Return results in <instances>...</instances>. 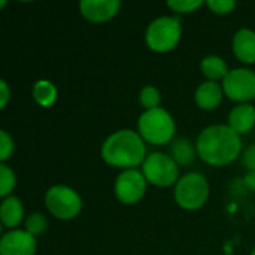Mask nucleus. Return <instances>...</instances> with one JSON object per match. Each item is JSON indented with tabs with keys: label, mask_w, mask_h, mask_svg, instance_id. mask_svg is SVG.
I'll return each mask as SVG.
<instances>
[{
	"label": "nucleus",
	"mask_w": 255,
	"mask_h": 255,
	"mask_svg": "<svg viewBox=\"0 0 255 255\" xmlns=\"http://www.w3.org/2000/svg\"><path fill=\"white\" fill-rule=\"evenodd\" d=\"M251 255H255V250H254V251H253V254H251Z\"/></svg>",
	"instance_id": "cd10ccee"
},
{
	"label": "nucleus",
	"mask_w": 255,
	"mask_h": 255,
	"mask_svg": "<svg viewBox=\"0 0 255 255\" xmlns=\"http://www.w3.org/2000/svg\"><path fill=\"white\" fill-rule=\"evenodd\" d=\"M223 94H224L223 85L212 82V81H206L197 87L194 99L200 109L214 111L215 108L220 106V103L223 100Z\"/></svg>",
	"instance_id": "f8f14e48"
},
{
	"label": "nucleus",
	"mask_w": 255,
	"mask_h": 255,
	"mask_svg": "<svg viewBox=\"0 0 255 255\" xmlns=\"http://www.w3.org/2000/svg\"><path fill=\"white\" fill-rule=\"evenodd\" d=\"M200 69H202V73L212 82H217V81H224L226 76L229 75V67H227V63L218 57V55H209V57H205L200 63Z\"/></svg>",
	"instance_id": "dca6fc26"
},
{
	"label": "nucleus",
	"mask_w": 255,
	"mask_h": 255,
	"mask_svg": "<svg viewBox=\"0 0 255 255\" xmlns=\"http://www.w3.org/2000/svg\"><path fill=\"white\" fill-rule=\"evenodd\" d=\"M170 157L176 161V164L179 166H187L190 163L194 161L196 157V151L191 145V142L185 137H179L175 139L170 148Z\"/></svg>",
	"instance_id": "f3484780"
},
{
	"label": "nucleus",
	"mask_w": 255,
	"mask_h": 255,
	"mask_svg": "<svg viewBox=\"0 0 255 255\" xmlns=\"http://www.w3.org/2000/svg\"><path fill=\"white\" fill-rule=\"evenodd\" d=\"M203 4L202 0H169L167 6L178 13H190Z\"/></svg>",
	"instance_id": "4be33fe9"
},
{
	"label": "nucleus",
	"mask_w": 255,
	"mask_h": 255,
	"mask_svg": "<svg viewBox=\"0 0 255 255\" xmlns=\"http://www.w3.org/2000/svg\"><path fill=\"white\" fill-rule=\"evenodd\" d=\"M45 206L48 212L58 220H72L82 209L79 194L66 185H54L45 194Z\"/></svg>",
	"instance_id": "423d86ee"
},
{
	"label": "nucleus",
	"mask_w": 255,
	"mask_h": 255,
	"mask_svg": "<svg viewBox=\"0 0 255 255\" xmlns=\"http://www.w3.org/2000/svg\"><path fill=\"white\" fill-rule=\"evenodd\" d=\"M33 99L37 105L43 108H49L57 100V88L51 81L40 79L33 85Z\"/></svg>",
	"instance_id": "a211bd4d"
},
{
	"label": "nucleus",
	"mask_w": 255,
	"mask_h": 255,
	"mask_svg": "<svg viewBox=\"0 0 255 255\" xmlns=\"http://www.w3.org/2000/svg\"><path fill=\"white\" fill-rule=\"evenodd\" d=\"M255 126V108L253 105L242 103L232 109L229 115V127L238 134L248 133Z\"/></svg>",
	"instance_id": "4468645a"
},
{
	"label": "nucleus",
	"mask_w": 255,
	"mask_h": 255,
	"mask_svg": "<svg viewBox=\"0 0 255 255\" xmlns=\"http://www.w3.org/2000/svg\"><path fill=\"white\" fill-rule=\"evenodd\" d=\"M114 193L123 205L137 203L146 193V179L143 173L136 169L121 172L115 181Z\"/></svg>",
	"instance_id": "1a4fd4ad"
},
{
	"label": "nucleus",
	"mask_w": 255,
	"mask_h": 255,
	"mask_svg": "<svg viewBox=\"0 0 255 255\" xmlns=\"http://www.w3.org/2000/svg\"><path fill=\"white\" fill-rule=\"evenodd\" d=\"M0 91H1V96H0V109H4L6 105H7V100H9V87L6 84V81H0Z\"/></svg>",
	"instance_id": "a878e982"
},
{
	"label": "nucleus",
	"mask_w": 255,
	"mask_h": 255,
	"mask_svg": "<svg viewBox=\"0 0 255 255\" xmlns=\"http://www.w3.org/2000/svg\"><path fill=\"white\" fill-rule=\"evenodd\" d=\"M46 226H48L46 218L42 214H39V212L28 215L27 220H25V232L28 235H31L33 238L42 235L46 230Z\"/></svg>",
	"instance_id": "412c9836"
},
{
	"label": "nucleus",
	"mask_w": 255,
	"mask_h": 255,
	"mask_svg": "<svg viewBox=\"0 0 255 255\" xmlns=\"http://www.w3.org/2000/svg\"><path fill=\"white\" fill-rule=\"evenodd\" d=\"M142 166V173L146 182L155 187H170L173 184L176 185L179 181V166L167 154L154 152L146 157Z\"/></svg>",
	"instance_id": "0eeeda50"
},
{
	"label": "nucleus",
	"mask_w": 255,
	"mask_h": 255,
	"mask_svg": "<svg viewBox=\"0 0 255 255\" xmlns=\"http://www.w3.org/2000/svg\"><path fill=\"white\" fill-rule=\"evenodd\" d=\"M209 197V184L200 173L191 172L179 178L175 185V200L185 211L200 209Z\"/></svg>",
	"instance_id": "39448f33"
},
{
	"label": "nucleus",
	"mask_w": 255,
	"mask_h": 255,
	"mask_svg": "<svg viewBox=\"0 0 255 255\" xmlns=\"http://www.w3.org/2000/svg\"><path fill=\"white\" fill-rule=\"evenodd\" d=\"M36 239L25 230H10L0 241V255H34Z\"/></svg>",
	"instance_id": "9d476101"
},
{
	"label": "nucleus",
	"mask_w": 255,
	"mask_h": 255,
	"mask_svg": "<svg viewBox=\"0 0 255 255\" xmlns=\"http://www.w3.org/2000/svg\"><path fill=\"white\" fill-rule=\"evenodd\" d=\"M22 218H24V208H22L21 200L15 196H9L3 199L1 208H0L1 224L13 230V227H16L22 221Z\"/></svg>",
	"instance_id": "2eb2a0df"
},
{
	"label": "nucleus",
	"mask_w": 255,
	"mask_h": 255,
	"mask_svg": "<svg viewBox=\"0 0 255 255\" xmlns=\"http://www.w3.org/2000/svg\"><path fill=\"white\" fill-rule=\"evenodd\" d=\"M224 94L233 100L247 103L255 99V72L250 69H233L223 81Z\"/></svg>",
	"instance_id": "6e6552de"
},
{
	"label": "nucleus",
	"mask_w": 255,
	"mask_h": 255,
	"mask_svg": "<svg viewBox=\"0 0 255 255\" xmlns=\"http://www.w3.org/2000/svg\"><path fill=\"white\" fill-rule=\"evenodd\" d=\"M242 151L241 136L229 126L206 127L197 137L196 152L211 166H226L233 163Z\"/></svg>",
	"instance_id": "f257e3e1"
},
{
	"label": "nucleus",
	"mask_w": 255,
	"mask_h": 255,
	"mask_svg": "<svg viewBox=\"0 0 255 255\" xmlns=\"http://www.w3.org/2000/svg\"><path fill=\"white\" fill-rule=\"evenodd\" d=\"M143 142L140 134L133 130H118L103 142L102 158L114 167L134 169L148 157Z\"/></svg>",
	"instance_id": "f03ea898"
},
{
	"label": "nucleus",
	"mask_w": 255,
	"mask_h": 255,
	"mask_svg": "<svg viewBox=\"0 0 255 255\" xmlns=\"http://www.w3.org/2000/svg\"><path fill=\"white\" fill-rule=\"evenodd\" d=\"M12 152H13V140L4 130H1L0 131V161H1V164H4V161L12 155Z\"/></svg>",
	"instance_id": "5701e85b"
},
{
	"label": "nucleus",
	"mask_w": 255,
	"mask_h": 255,
	"mask_svg": "<svg viewBox=\"0 0 255 255\" xmlns=\"http://www.w3.org/2000/svg\"><path fill=\"white\" fill-rule=\"evenodd\" d=\"M137 130L140 137L151 145H164L173 139L175 134V121L172 115L161 109L145 111L137 121Z\"/></svg>",
	"instance_id": "7ed1b4c3"
},
{
	"label": "nucleus",
	"mask_w": 255,
	"mask_h": 255,
	"mask_svg": "<svg viewBox=\"0 0 255 255\" xmlns=\"http://www.w3.org/2000/svg\"><path fill=\"white\" fill-rule=\"evenodd\" d=\"M245 185L255 191V172H248L245 176Z\"/></svg>",
	"instance_id": "bb28decb"
},
{
	"label": "nucleus",
	"mask_w": 255,
	"mask_h": 255,
	"mask_svg": "<svg viewBox=\"0 0 255 255\" xmlns=\"http://www.w3.org/2000/svg\"><path fill=\"white\" fill-rule=\"evenodd\" d=\"M233 52L245 64L255 63V31L250 28L239 30L233 37Z\"/></svg>",
	"instance_id": "ddd939ff"
},
{
	"label": "nucleus",
	"mask_w": 255,
	"mask_h": 255,
	"mask_svg": "<svg viewBox=\"0 0 255 255\" xmlns=\"http://www.w3.org/2000/svg\"><path fill=\"white\" fill-rule=\"evenodd\" d=\"M206 6L218 15H226L235 9L236 3L233 0H209L206 1Z\"/></svg>",
	"instance_id": "b1692460"
},
{
	"label": "nucleus",
	"mask_w": 255,
	"mask_h": 255,
	"mask_svg": "<svg viewBox=\"0 0 255 255\" xmlns=\"http://www.w3.org/2000/svg\"><path fill=\"white\" fill-rule=\"evenodd\" d=\"M242 163L250 172H255V145H251L245 149L242 155Z\"/></svg>",
	"instance_id": "393cba45"
},
{
	"label": "nucleus",
	"mask_w": 255,
	"mask_h": 255,
	"mask_svg": "<svg viewBox=\"0 0 255 255\" xmlns=\"http://www.w3.org/2000/svg\"><path fill=\"white\" fill-rule=\"evenodd\" d=\"M15 173L6 164H0V196L3 199L9 197L12 190L15 188Z\"/></svg>",
	"instance_id": "aec40b11"
},
{
	"label": "nucleus",
	"mask_w": 255,
	"mask_h": 255,
	"mask_svg": "<svg viewBox=\"0 0 255 255\" xmlns=\"http://www.w3.org/2000/svg\"><path fill=\"white\" fill-rule=\"evenodd\" d=\"M120 9L121 1L118 0H82L79 3L81 15L91 22H106L114 18Z\"/></svg>",
	"instance_id": "9b49d317"
},
{
	"label": "nucleus",
	"mask_w": 255,
	"mask_h": 255,
	"mask_svg": "<svg viewBox=\"0 0 255 255\" xmlns=\"http://www.w3.org/2000/svg\"><path fill=\"white\" fill-rule=\"evenodd\" d=\"M182 28L176 16H160L154 19L145 33V40L149 49L155 52H169L181 40Z\"/></svg>",
	"instance_id": "20e7f679"
},
{
	"label": "nucleus",
	"mask_w": 255,
	"mask_h": 255,
	"mask_svg": "<svg viewBox=\"0 0 255 255\" xmlns=\"http://www.w3.org/2000/svg\"><path fill=\"white\" fill-rule=\"evenodd\" d=\"M139 102L145 108V111L157 109L158 105H160V102H161L160 91L155 87H152V85L143 87L140 90V93H139Z\"/></svg>",
	"instance_id": "6ab92c4d"
}]
</instances>
